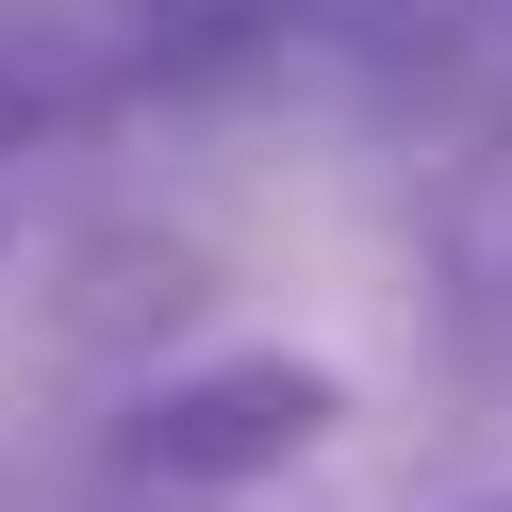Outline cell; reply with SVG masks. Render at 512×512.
I'll return each mask as SVG.
<instances>
[{"mask_svg": "<svg viewBox=\"0 0 512 512\" xmlns=\"http://www.w3.org/2000/svg\"><path fill=\"white\" fill-rule=\"evenodd\" d=\"M347 430V380L298 364V347H232V364H182L133 397V430H116V463L166 479V496H232V479H281L314 463V446Z\"/></svg>", "mask_w": 512, "mask_h": 512, "instance_id": "1", "label": "cell"}]
</instances>
